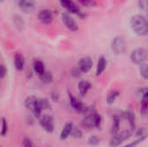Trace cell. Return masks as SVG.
Returning <instances> with one entry per match:
<instances>
[{"instance_id":"cell-1","label":"cell","mask_w":148,"mask_h":147,"mask_svg":"<svg viewBox=\"0 0 148 147\" xmlns=\"http://www.w3.org/2000/svg\"><path fill=\"white\" fill-rule=\"evenodd\" d=\"M131 27L134 33L139 36H147L148 32L147 21L145 16L141 15H135L130 20Z\"/></svg>"},{"instance_id":"cell-2","label":"cell","mask_w":148,"mask_h":147,"mask_svg":"<svg viewBox=\"0 0 148 147\" xmlns=\"http://www.w3.org/2000/svg\"><path fill=\"white\" fill-rule=\"evenodd\" d=\"M111 49L115 55H121L125 53L127 46H126V41L124 37L121 36H115L114 40L112 41Z\"/></svg>"},{"instance_id":"cell-3","label":"cell","mask_w":148,"mask_h":147,"mask_svg":"<svg viewBox=\"0 0 148 147\" xmlns=\"http://www.w3.org/2000/svg\"><path fill=\"white\" fill-rule=\"evenodd\" d=\"M130 59L133 63L137 65H141L147 61V52L144 49H136L132 51L130 55Z\"/></svg>"},{"instance_id":"cell-4","label":"cell","mask_w":148,"mask_h":147,"mask_svg":"<svg viewBox=\"0 0 148 147\" xmlns=\"http://www.w3.org/2000/svg\"><path fill=\"white\" fill-rule=\"evenodd\" d=\"M60 3H61L62 6L64 7L65 9H67L70 13L75 14V15L79 16L81 18H84L86 16V14L83 13L81 10V9L72 0H60Z\"/></svg>"},{"instance_id":"cell-5","label":"cell","mask_w":148,"mask_h":147,"mask_svg":"<svg viewBox=\"0 0 148 147\" xmlns=\"http://www.w3.org/2000/svg\"><path fill=\"white\" fill-rule=\"evenodd\" d=\"M131 136L130 132L128 131H123L121 133H117L114 135H113L112 139L110 140V146L112 147H115L124 142L125 140L128 139Z\"/></svg>"},{"instance_id":"cell-6","label":"cell","mask_w":148,"mask_h":147,"mask_svg":"<svg viewBox=\"0 0 148 147\" xmlns=\"http://www.w3.org/2000/svg\"><path fill=\"white\" fill-rule=\"evenodd\" d=\"M93 67V61L89 56H84L81 58L77 63L78 70L81 73H88Z\"/></svg>"},{"instance_id":"cell-7","label":"cell","mask_w":148,"mask_h":147,"mask_svg":"<svg viewBox=\"0 0 148 147\" xmlns=\"http://www.w3.org/2000/svg\"><path fill=\"white\" fill-rule=\"evenodd\" d=\"M40 125L48 133H52L54 131V120L49 114H44L40 119Z\"/></svg>"},{"instance_id":"cell-8","label":"cell","mask_w":148,"mask_h":147,"mask_svg":"<svg viewBox=\"0 0 148 147\" xmlns=\"http://www.w3.org/2000/svg\"><path fill=\"white\" fill-rule=\"evenodd\" d=\"M19 8L25 13H30L35 10V0H15Z\"/></svg>"},{"instance_id":"cell-9","label":"cell","mask_w":148,"mask_h":147,"mask_svg":"<svg viewBox=\"0 0 148 147\" xmlns=\"http://www.w3.org/2000/svg\"><path fill=\"white\" fill-rule=\"evenodd\" d=\"M62 19L65 26L71 31H75L78 29V26L76 22L73 19V17L69 14V13H62Z\"/></svg>"},{"instance_id":"cell-10","label":"cell","mask_w":148,"mask_h":147,"mask_svg":"<svg viewBox=\"0 0 148 147\" xmlns=\"http://www.w3.org/2000/svg\"><path fill=\"white\" fill-rule=\"evenodd\" d=\"M38 18L43 23H50L53 21L54 16L50 10H42L38 14Z\"/></svg>"},{"instance_id":"cell-11","label":"cell","mask_w":148,"mask_h":147,"mask_svg":"<svg viewBox=\"0 0 148 147\" xmlns=\"http://www.w3.org/2000/svg\"><path fill=\"white\" fill-rule=\"evenodd\" d=\"M69 103L71 107L77 113H82L84 109V105L81 101H79L77 98L73 96L72 94H69Z\"/></svg>"},{"instance_id":"cell-12","label":"cell","mask_w":148,"mask_h":147,"mask_svg":"<svg viewBox=\"0 0 148 147\" xmlns=\"http://www.w3.org/2000/svg\"><path fill=\"white\" fill-rule=\"evenodd\" d=\"M106 67H107V59L104 56H101L99 58L97 67H96V75L97 76L101 75L105 71Z\"/></svg>"},{"instance_id":"cell-13","label":"cell","mask_w":148,"mask_h":147,"mask_svg":"<svg viewBox=\"0 0 148 147\" xmlns=\"http://www.w3.org/2000/svg\"><path fill=\"white\" fill-rule=\"evenodd\" d=\"M24 63H25L24 57L21 54H16L15 55V59H14V65H15L16 69H17L19 71L23 70L24 68Z\"/></svg>"},{"instance_id":"cell-14","label":"cell","mask_w":148,"mask_h":147,"mask_svg":"<svg viewBox=\"0 0 148 147\" xmlns=\"http://www.w3.org/2000/svg\"><path fill=\"white\" fill-rule=\"evenodd\" d=\"M92 85L90 82L87 81H81L78 83V89L80 91V94L82 95H85L87 94V93L88 92V90L91 88Z\"/></svg>"},{"instance_id":"cell-15","label":"cell","mask_w":148,"mask_h":147,"mask_svg":"<svg viewBox=\"0 0 148 147\" xmlns=\"http://www.w3.org/2000/svg\"><path fill=\"white\" fill-rule=\"evenodd\" d=\"M73 127H74V126H73L72 123H67L63 126V128L62 130V133H61V135H60V138H61L62 140H65L66 139H68V137L71 133V131H72Z\"/></svg>"},{"instance_id":"cell-16","label":"cell","mask_w":148,"mask_h":147,"mask_svg":"<svg viewBox=\"0 0 148 147\" xmlns=\"http://www.w3.org/2000/svg\"><path fill=\"white\" fill-rule=\"evenodd\" d=\"M33 68H34V70L36 74L38 75H41L42 74L44 71H45V67H44V64L42 62H41L40 60H36L33 63Z\"/></svg>"},{"instance_id":"cell-17","label":"cell","mask_w":148,"mask_h":147,"mask_svg":"<svg viewBox=\"0 0 148 147\" xmlns=\"http://www.w3.org/2000/svg\"><path fill=\"white\" fill-rule=\"evenodd\" d=\"M39 77H40V80L42 83H45V84H48V83H50L52 82L53 81V75L50 72H48V71H44L42 74L39 75Z\"/></svg>"},{"instance_id":"cell-18","label":"cell","mask_w":148,"mask_h":147,"mask_svg":"<svg viewBox=\"0 0 148 147\" xmlns=\"http://www.w3.org/2000/svg\"><path fill=\"white\" fill-rule=\"evenodd\" d=\"M36 101H37V98L36 97H35V96H29L25 100V106H26V107L29 110H30L31 112H33Z\"/></svg>"},{"instance_id":"cell-19","label":"cell","mask_w":148,"mask_h":147,"mask_svg":"<svg viewBox=\"0 0 148 147\" xmlns=\"http://www.w3.org/2000/svg\"><path fill=\"white\" fill-rule=\"evenodd\" d=\"M126 117L130 124L131 129L134 130L135 129V114L132 110H128L126 113Z\"/></svg>"},{"instance_id":"cell-20","label":"cell","mask_w":148,"mask_h":147,"mask_svg":"<svg viewBox=\"0 0 148 147\" xmlns=\"http://www.w3.org/2000/svg\"><path fill=\"white\" fill-rule=\"evenodd\" d=\"M120 125H121V120H120L119 116L115 115L113 120V126H112V129H111V133L113 135H114L115 133H117L119 132Z\"/></svg>"},{"instance_id":"cell-21","label":"cell","mask_w":148,"mask_h":147,"mask_svg":"<svg viewBox=\"0 0 148 147\" xmlns=\"http://www.w3.org/2000/svg\"><path fill=\"white\" fill-rule=\"evenodd\" d=\"M147 88H141L138 91V96L140 99V102L147 101Z\"/></svg>"},{"instance_id":"cell-22","label":"cell","mask_w":148,"mask_h":147,"mask_svg":"<svg viewBox=\"0 0 148 147\" xmlns=\"http://www.w3.org/2000/svg\"><path fill=\"white\" fill-rule=\"evenodd\" d=\"M118 96H119V92L118 91H113V92H111L108 95V98H107L108 103V104H113L115 101V100L117 99Z\"/></svg>"},{"instance_id":"cell-23","label":"cell","mask_w":148,"mask_h":147,"mask_svg":"<svg viewBox=\"0 0 148 147\" xmlns=\"http://www.w3.org/2000/svg\"><path fill=\"white\" fill-rule=\"evenodd\" d=\"M140 75L145 79V80H147L148 78V71H147V64L146 63H143L141 65H140Z\"/></svg>"},{"instance_id":"cell-24","label":"cell","mask_w":148,"mask_h":147,"mask_svg":"<svg viewBox=\"0 0 148 147\" xmlns=\"http://www.w3.org/2000/svg\"><path fill=\"white\" fill-rule=\"evenodd\" d=\"M101 120H102L101 116L99 113H95V115H94V126H95V127L99 128V127L101 126Z\"/></svg>"},{"instance_id":"cell-25","label":"cell","mask_w":148,"mask_h":147,"mask_svg":"<svg viewBox=\"0 0 148 147\" xmlns=\"http://www.w3.org/2000/svg\"><path fill=\"white\" fill-rule=\"evenodd\" d=\"M147 0H139V7L145 13L147 12Z\"/></svg>"},{"instance_id":"cell-26","label":"cell","mask_w":148,"mask_h":147,"mask_svg":"<svg viewBox=\"0 0 148 147\" xmlns=\"http://www.w3.org/2000/svg\"><path fill=\"white\" fill-rule=\"evenodd\" d=\"M2 122V129H1V134L3 136L6 135L7 131H8V125H7V121L5 120V119H2L1 120Z\"/></svg>"},{"instance_id":"cell-27","label":"cell","mask_w":148,"mask_h":147,"mask_svg":"<svg viewBox=\"0 0 148 147\" xmlns=\"http://www.w3.org/2000/svg\"><path fill=\"white\" fill-rule=\"evenodd\" d=\"M79 3L82 4L87 6V7H93L96 4V2L95 0H78Z\"/></svg>"},{"instance_id":"cell-28","label":"cell","mask_w":148,"mask_h":147,"mask_svg":"<svg viewBox=\"0 0 148 147\" xmlns=\"http://www.w3.org/2000/svg\"><path fill=\"white\" fill-rule=\"evenodd\" d=\"M100 143V139H98V137L97 136H95V135H93V136H91L90 138H89V139H88V144L90 145V146H97L98 144Z\"/></svg>"},{"instance_id":"cell-29","label":"cell","mask_w":148,"mask_h":147,"mask_svg":"<svg viewBox=\"0 0 148 147\" xmlns=\"http://www.w3.org/2000/svg\"><path fill=\"white\" fill-rule=\"evenodd\" d=\"M74 138H81L82 137V131L81 130H79V129H77V128H74L73 127V129H72V131H71V133H70Z\"/></svg>"},{"instance_id":"cell-30","label":"cell","mask_w":148,"mask_h":147,"mask_svg":"<svg viewBox=\"0 0 148 147\" xmlns=\"http://www.w3.org/2000/svg\"><path fill=\"white\" fill-rule=\"evenodd\" d=\"M146 138H147V137H141V138L139 139L138 140H136V141H134V142H132V143H130V144H128V145H127V146H125L123 147H135L136 146H138L140 143H141Z\"/></svg>"},{"instance_id":"cell-31","label":"cell","mask_w":148,"mask_h":147,"mask_svg":"<svg viewBox=\"0 0 148 147\" xmlns=\"http://www.w3.org/2000/svg\"><path fill=\"white\" fill-rule=\"evenodd\" d=\"M135 134L138 137H147L146 136V130H145V128H139V129H137Z\"/></svg>"},{"instance_id":"cell-32","label":"cell","mask_w":148,"mask_h":147,"mask_svg":"<svg viewBox=\"0 0 148 147\" xmlns=\"http://www.w3.org/2000/svg\"><path fill=\"white\" fill-rule=\"evenodd\" d=\"M6 74H7V69H6V68H5L3 65L0 64V79L3 78V77L6 75Z\"/></svg>"},{"instance_id":"cell-33","label":"cell","mask_w":148,"mask_h":147,"mask_svg":"<svg viewBox=\"0 0 148 147\" xmlns=\"http://www.w3.org/2000/svg\"><path fill=\"white\" fill-rule=\"evenodd\" d=\"M23 146L24 147H33L32 146V142L28 138H25L23 141Z\"/></svg>"},{"instance_id":"cell-34","label":"cell","mask_w":148,"mask_h":147,"mask_svg":"<svg viewBox=\"0 0 148 147\" xmlns=\"http://www.w3.org/2000/svg\"><path fill=\"white\" fill-rule=\"evenodd\" d=\"M4 0H0V3H2V2H3Z\"/></svg>"}]
</instances>
